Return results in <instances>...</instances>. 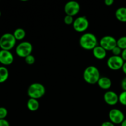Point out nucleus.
<instances>
[{
    "instance_id": "f257e3e1",
    "label": "nucleus",
    "mask_w": 126,
    "mask_h": 126,
    "mask_svg": "<svg viewBox=\"0 0 126 126\" xmlns=\"http://www.w3.org/2000/svg\"><path fill=\"white\" fill-rule=\"evenodd\" d=\"M79 44L81 47L85 50H92L98 45V39L93 33H86L82 34L80 38Z\"/></svg>"
},
{
    "instance_id": "f03ea898",
    "label": "nucleus",
    "mask_w": 126,
    "mask_h": 126,
    "mask_svg": "<svg viewBox=\"0 0 126 126\" xmlns=\"http://www.w3.org/2000/svg\"><path fill=\"white\" fill-rule=\"evenodd\" d=\"M84 80L89 84H97L100 78L99 70L95 66H89L83 72Z\"/></svg>"
},
{
    "instance_id": "7ed1b4c3",
    "label": "nucleus",
    "mask_w": 126,
    "mask_h": 126,
    "mask_svg": "<svg viewBox=\"0 0 126 126\" xmlns=\"http://www.w3.org/2000/svg\"><path fill=\"white\" fill-rule=\"evenodd\" d=\"M46 89L44 85L38 82H35L30 84L27 90V94L31 98L38 100L44 95Z\"/></svg>"
},
{
    "instance_id": "20e7f679",
    "label": "nucleus",
    "mask_w": 126,
    "mask_h": 126,
    "mask_svg": "<svg viewBox=\"0 0 126 126\" xmlns=\"http://www.w3.org/2000/svg\"><path fill=\"white\" fill-rule=\"evenodd\" d=\"M16 39L13 34L7 33L2 34L0 38V47L1 50H10L14 47L16 43Z\"/></svg>"
},
{
    "instance_id": "39448f33",
    "label": "nucleus",
    "mask_w": 126,
    "mask_h": 126,
    "mask_svg": "<svg viewBox=\"0 0 126 126\" xmlns=\"http://www.w3.org/2000/svg\"><path fill=\"white\" fill-rule=\"evenodd\" d=\"M33 46L30 42H22L16 47V54L20 57L25 59L27 56L32 54V51H33Z\"/></svg>"
},
{
    "instance_id": "423d86ee",
    "label": "nucleus",
    "mask_w": 126,
    "mask_h": 126,
    "mask_svg": "<svg viewBox=\"0 0 126 126\" xmlns=\"http://www.w3.org/2000/svg\"><path fill=\"white\" fill-rule=\"evenodd\" d=\"M89 26L88 19L85 16H80L74 20L73 27L76 32L82 33L87 30Z\"/></svg>"
},
{
    "instance_id": "0eeeda50",
    "label": "nucleus",
    "mask_w": 126,
    "mask_h": 126,
    "mask_svg": "<svg viewBox=\"0 0 126 126\" xmlns=\"http://www.w3.org/2000/svg\"><path fill=\"white\" fill-rule=\"evenodd\" d=\"M99 45L107 51H112L117 46V39L112 36H105L100 40Z\"/></svg>"
},
{
    "instance_id": "6e6552de",
    "label": "nucleus",
    "mask_w": 126,
    "mask_h": 126,
    "mask_svg": "<svg viewBox=\"0 0 126 126\" xmlns=\"http://www.w3.org/2000/svg\"><path fill=\"white\" fill-rule=\"evenodd\" d=\"M124 61L123 60L121 56H115L112 55L107 60V66L110 70L116 71L122 69Z\"/></svg>"
},
{
    "instance_id": "1a4fd4ad",
    "label": "nucleus",
    "mask_w": 126,
    "mask_h": 126,
    "mask_svg": "<svg viewBox=\"0 0 126 126\" xmlns=\"http://www.w3.org/2000/svg\"><path fill=\"white\" fill-rule=\"evenodd\" d=\"M80 9L81 7L78 2L75 1H70L66 2V4L65 5L64 11L67 16L73 17L79 13Z\"/></svg>"
},
{
    "instance_id": "9d476101",
    "label": "nucleus",
    "mask_w": 126,
    "mask_h": 126,
    "mask_svg": "<svg viewBox=\"0 0 126 126\" xmlns=\"http://www.w3.org/2000/svg\"><path fill=\"white\" fill-rule=\"evenodd\" d=\"M110 120L114 124H120L125 119L124 114L123 112L118 109H112L108 113Z\"/></svg>"
},
{
    "instance_id": "9b49d317",
    "label": "nucleus",
    "mask_w": 126,
    "mask_h": 126,
    "mask_svg": "<svg viewBox=\"0 0 126 126\" xmlns=\"http://www.w3.org/2000/svg\"><path fill=\"white\" fill-rule=\"evenodd\" d=\"M103 99L107 105L114 106L119 102V95L114 91H108L105 93Z\"/></svg>"
},
{
    "instance_id": "f8f14e48",
    "label": "nucleus",
    "mask_w": 126,
    "mask_h": 126,
    "mask_svg": "<svg viewBox=\"0 0 126 126\" xmlns=\"http://www.w3.org/2000/svg\"><path fill=\"white\" fill-rule=\"evenodd\" d=\"M14 56L9 50H0V63L4 66L10 65L13 63Z\"/></svg>"
},
{
    "instance_id": "ddd939ff",
    "label": "nucleus",
    "mask_w": 126,
    "mask_h": 126,
    "mask_svg": "<svg viewBox=\"0 0 126 126\" xmlns=\"http://www.w3.org/2000/svg\"><path fill=\"white\" fill-rule=\"evenodd\" d=\"M92 54L94 57L97 59L102 60V59H104L107 56V50H105L100 45H98L92 50Z\"/></svg>"
},
{
    "instance_id": "4468645a",
    "label": "nucleus",
    "mask_w": 126,
    "mask_h": 126,
    "mask_svg": "<svg viewBox=\"0 0 126 126\" xmlns=\"http://www.w3.org/2000/svg\"><path fill=\"white\" fill-rule=\"evenodd\" d=\"M97 84H98V86L102 89L108 90L111 87L112 82L111 80L109 78L103 76V77H100Z\"/></svg>"
},
{
    "instance_id": "2eb2a0df",
    "label": "nucleus",
    "mask_w": 126,
    "mask_h": 126,
    "mask_svg": "<svg viewBox=\"0 0 126 126\" xmlns=\"http://www.w3.org/2000/svg\"><path fill=\"white\" fill-rule=\"evenodd\" d=\"M115 17L119 22H126V7H121L118 8L115 12Z\"/></svg>"
},
{
    "instance_id": "dca6fc26",
    "label": "nucleus",
    "mask_w": 126,
    "mask_h": 126,
    "mask_svg": "<svg viewBox=\"0 0 126 126\" xmlns=\"http://www.w3.org/2000/svg\"><path fill=\"white\" fill-rule=\"evenodd\" d=\"M27 108L31 111H36L39 108V101L37 99L30 98L27 103Z\"/></svg>"
},
{
    "instance_id": "f3484780",
    "label": "nucleus",
    "mask_w": 126,
    "mask_h": 126,
    "mask_svg": "<svg viewBox=\"0 0 126 126\" xmlns=\"http://www.w3.org/2000/svg\"><path fill=\"white\" fill-rule=\"evenodd\" d=\"M13 35L16 40L21 41L25 38L26 36V32L24 29L22 28H18L14 30Z\"/></svg>"
},
{
    "instance_id": "a211bd4d",
    "label": "nucleus",
    "mask_w": 126,
    "mask_h": 126,
    "mask_svg": "<svg viewBox=\"0 0 126 126\" xmlns=\"http://www.w3.org/2000/svg\"><path fill=\"white\" fill-rule=\"evenodd\" d=\"M9 78V71L5 66H0V83H3Z\"/></svg>"
},
{
    "instance_id": "6ab92c4d",
    "label": "nucleus",
    "mask_w": 126,
    "mask_h": 126,
    "mask_svg": "<svg viewBox=\"0 0 126 126\" xmlns=\"http://www.w3.org/2000/svg\"><path fill=\"white\" fill-rule=\"evenodd\" d=\"M117 46L122 50L126 49V36H122L117 40Z\"/></svg>"
},
{
    "instance_id": "aec40b11",
    "label": "nucleus",
    "mask_w": 126,
    "mask_h": 126,
    "mask_svg": "<svg viewBox=\"0 0 126 126\" xmlns=\"http://www.w3.org/2000/svg\"><path fill=\"white\" fill-rule=\"evenodd\" d=\"M119 102L123 105L126 106V91H123L119 95Z\"/></svg>"
},
{
    "instance_id": "412c9836",
    "label": "nucleus",
    "mask_w": 126,
    "mask_h": 126,
    "mask_svg": "<svg viewBox=\"0 0 126 126\" xmlns=\"http://www.w3.org/2000/svg\"><path fill=\"white\" fill-rule=\"evenodd\" d=\"M25 61L27 65H32L35 62V57H34V55L31 54V55H28L27 57L25 58Z\"/></svg>"
},
{
    "instance_id": "4be33fe9",
    "label": "nucleus",
    "mask_w": 126,
    "mask_h": 126,
    "mask_svg": "<svg viewBox=\"0 0 126 126\" xmlns=\"http://www.w3.org/2000/svg\"><path fill=\"white\" fill-rule=\"evenodd\" d=\"M74 20H75V19H74L73 17H72V16H67V15H66L65 17V18H64V22H65V24L68 25H73Z\"/></svg>"
},
{
    "instance_id": "5701e85b",
    "label": "nucleus",
    "mask_w": 126,
    "mask_h": 126,
    "mask_svg": "<svg viewBox=\"0 0 126 126\" xmlns=\"http://www.w3.org/2000/svg\"><path fill=\"white\" fill-rule=\"evenodd\" d=\"M7 115V110L4 107H0V119H4Z\"/></svg>"
},
{
    "instance_id": "b1692460",
    "label": "nucleus",
    "mask_w": 126,
    "mask_h": 126,
    "mask_svg": "<svg viewBox=\"0 0 126 126\" xmlns=\"http://www.w3.org/2000/svg\"><path fill=\"white\" fill-rule=\"evenodd\" d=\"M122 49H120L118 46H116L114 49L112 50V53H113V55H115V56H121L122 53Z\"/></svg>"
},
{
    "instance_id": "393cba45",
    "label": "nucleus",
    "mask_w": 126,
    "mask_h": 126,
    "mask_svg": "<svg viewBox=\"0 0 126 126\" xmlns=\"http://www.w3.org/2000/svg\"><path fill=\"white\" fill-rule=\"evenodd\" d=\"M0 126H10V124L6 119H0Z\"/></svg>"
},
{
    "instance_id": "a878e982",
    "label": "nucleus",
    "mask_w": 126,
    "mask_h": 126,
    "mask_svg": "<svg viewBox=\"0 0 126 126\" xmlns=\"http://www.w3.org/2000/svg\"><path fill=\"white\" fill-rule=\"evenodd\" d=\"M121 88L123 89V91H126V77L123 79L121 83Z\"/></svg>"
},
{
    "instance_id": "bb28decb",
    "label": "nucleus",
    "mask_w": 126,
    "mask_h": 126,
    "mask_svg": "<svg viewBox=\"0 0 126 126\" xmlns=\"http://www.w3.org/2000/svg\"><path fill=\"white\" fill-rule=\"evenodd\" d=\"M101 126H115L113 123L110 121H105L101 124Z\"/></svg>"
},
{
    "instance_id": "cd10ccee",
    "label": "nucleus",
    "mask_w": 126,
    "mask_h": 126,
    "mask_svg": "<svg viewBox=\"0 0 126 126\" xmlns=\"http://www.w3.org/2000/svg\"><path fill=\"white\" fill-rule=\"evenodd\" d=\"M114 3V1L113 0H105V4L107 6H111Z\"/></svg>"
},
{
    "instance_id": "c85d7f7f",
    "label": "nucleus",
    "mask_w": 126,
    "mask_h": 126,
    "mask_svg": "<svg viewBox=\"0 0 126 126\" xmlns=\"http://www.w3.org/2000/svg\"><path fill=\"white\" fill-rule=\"evenodd\" d=\"M121 57V58L123 59V60H124V62H126V49L122 50Z\"/></svg>"
},
{
    "instance_id": "c756f323",
    "label": "nucleus",
    "mask_w": 126,
    "mask_h": 126,
    "mask_svg": "<svg viewBox=\"0 0 126 126\" xmlns=\"http://www.w3.org/2000/svg\"><path fill=\"white\" fill-rule=\"evenodd\" d=\"M122 70H123V71L124 72V73L126 75V62H124V63L123 65V68H122Z\"/></svg>"
},
{
    "instance_id": "7c9ffc66",
    "label": "nucleus",
    "mask_w": 126,
    "mask_h": 126,
    "mask_svg": "<svg viewBox=\"0 0 126 126\" xmlns=\"http://www.w3.org/2000/svg\"><path fill=\"white\" fill-rule=\"evenodd\" d=\"M121 126H126V119H124L123 123L121 124Z\"/></svg>"
},
{
    "instance_id": "2f4dec72",
    "label": "nucleus",
    "mask_w": 126,
    "mask_h": 126,
    "mask_svg": "<svg viewBox=\"0 0 126 126\" xmlns=\"http://www.w3.org/2000/svg\"><path fill=\"white\" fill-rule=\"evenodd\" d=\"M1 11H0V17H1Z\"/></svg>"
}]
</instances>
